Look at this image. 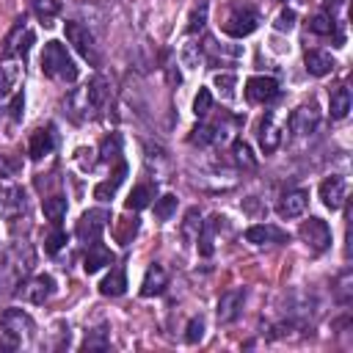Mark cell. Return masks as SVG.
I'll return each instance as SVG.
<instances>
[{
	"mask_svg": "<svg viewBox=\"0 0 353 353\" xmlns=\"http://www.w3.org/2000/svg\"><path fill=\"white\" fill-rule=\"evenodd\" d=\"M245 240L254 243V245H265V243H287L290 234L276 229V226H268V223H256V226H248L245 229Z\"/></svg>",
	"mask_w": 353,
	"mask_h": 353,
	"instance_id": "cell-15",
	"label": "cell"
},
{
	"mask_svg": "<svg viewBox=\"0 0 353 353\" xmlns=\"http://www.w3.org/2000/svg\"><path fill=\"white\" fill-rule=\"evenodd\" d=\"M0 328L6 331L11 347H17V345H22L33 334L36 325H33V317L28 312H22V309H6L0 314Z\"/></svg>",
	"mask_w": 353,
	"mask_h": 353,
	"instance_id": "cell-2",
	"label": "cell"
},
{
	"mask_svg": "<svg viewBox=\"0 0 353 353\" xmlns=\"http://www.w3.org/2000/svg\"><path fill=\"white\" fill-rule=\"evenodd\" d=\"M55 292V279L52 276H47V273H41V276H36L28 287H25V298L30 301V303H36V306H41L44 301H50V295Z\"/></svg>",
	"mask_w": 353,
	"mask_h": 353,
	"instance_id": "cell-17",
	"label": "cell"
},
{
	"mask_svg": "<svg viewBox=\"0 0 353 353\" xmlns=\"http://www.w3.org/2000/svg\"><path fill=\"white\" fill-rule=\"evenodd\" d=\"M345 196H347V182L345 176H328L320 182V199L328 210H339L345 204Z\"/></svg>",
	"mask_w": 353,
	"mask_h": 353,
	"instance_id": "cell-10",
	"label": "cell"
},
{
	"mask_svg": "<svg viewBox=\"0 0 353 353\" xmlns=\"http://www.w3.org/2000/svg\"><path fill=\"white\" fill-rule=\"evenodd\" d=\"M207 11H210V6H207V3H199V6L193 8L190 22H188V33H199V30L204 28V22H207Z\"/></svg>",
	"mask_w": 353,
	"mask_h": 353,
	"instance_id": "cell-37",
	"label": "cell"
},
{
	"mask_svg": "<svg viewBox=\"0 0 353 353\" xmlns=\"http://www.w3.org/2000/svg\"><path fill=\"white\" fill-rule=\"evenodd\" d=\"M55 149V132L52 127H39L30 132V143H28V154L33 160H41L44 154H50Z\"/></svg>",
	"mask_w": 353,
	"mask_h": 353,
	"instance_id": "cell-14",
	"label": "cell"
},
{
	"mask_svg": "<svg viewBox=\"0 0 353 353\" xmlns=\"http://www.w3.org/2000/svg\"><path fill=\"white\" fill-rule=\"evenodd\" d=\"M8 116H11V121L17 124V121H22V110H25V97H22V91H14L11 94V102H8Z\"/></svg>",
	"mask_w": 353,
	"mask_h": 353,
	"instance_id": "cell-39",
	"label": "cell"
},
{
	"mask_svg": "<svg viewBox=\"0 0 353 353\" xmlns=\"http://www.w3.org/2000/svg\"><path fill=\"white\" fill-rule=\"evenodd\" d=\"M232 154H234V163H237V165H245V168H254V165H256V157L251 154V146H248L243 138H237V141L232 143Z\"/></svg>",
	"mask_w": 353,
	"mask_h": 353,
	"instance_id": "cell-29",
	"label": "cell"
},
{
	"mask_svg": "<svg viewBox=\"0 0 353 353\" xmlns=\"http://www.w3.org/2000/svg\"><path fill=\"white\" fill-rule=\"evenodd\" d=\"M350 88H345V85H339V88H334L331 91V119H345L347 116V110H350Z\"/></svg>",
	"mask_w": 353,
	"mask_h": 353,
	"instance_id": "cell-26",
	"label": "cell"
},
{
	"mask_svg": "<svg viewBox=\"0 0 353 353\" xmlns=\"http://www.w3.org/2000/svg\"><path fill=\"white\" fill-rule=\"evenodd\" d=\"M201 336H204V320H201V317H193V320L188 323V328H185V342H188V345H196Z\"/></svg>",
	"mask_w": 353,
	"mask_h": 353,
	"instance_id": "cell-40",
	"label": "cell"
},
{
	"mask_svg": "<svg viewBox=\"0 0 353 353\" xmlns=\"http://www.w3.org/2000/svg\"><path fill=\"white\" fill-rule=\"evenodd\" d=\"M276 97H279V83L273 77H265V74L248 77V83H245V99L248 102L265 105V102H273Z\"/></svg>",
	"mask_w": 353,
	"mask_h": 353,
	"instance_id": "cell-8",
	"label": "cell"
},
{
	"mask_svg": "<svg viewBox=\"0 0 353 353\" xmlns=\"http://www.w3.org/2000/svg\"><path fill=\"white\" fill-rule=\"evenodd\" d=\"M66 245V232H61V229H55L52 234H47L44 237V251L52 256V254H58L61 248Z\"/></svg>",
	"mask_w": 353,
	"mask_h": 353,
	"instance_id": "cell-38",
	"label": "cell"
},
{
	"mask_svg": "<svg viewBox=\"0 0 353 353\" xmlns=\"http://www.w3.org/2000/svg\"><path fill=\"white\" fill-rule=\"evenodd\" d=\"M110 262H113V251H110L108 245H102L99 240L88 243V251H85V256H83L85 273H97L99 268H105V265H110Z\"/></svg>",
	"mask_w": 353,
	"mask_h": 353,
	"instance_id": "cell-16",
	"label": "cell"
},
{
	"mask_svg": "<svg viewBox=\"0 0 353 353\" xmlns=\"http://www.w3.org/2000/svg\"><path fill=\"white\" fill-rule=\"evenodd\" d=\"M3 347H11V342H3V339H0V350H3Z\"/></svg>",
	"mask_w": 353,
	"mask_h": 353,
	"instance_id": "cell-46",
	"label": "cell"
},
{
	"mask_svg": "<svg viewBox=\"0 0 353 353\" xmlns=\"http://www.w3.org/2000/svg\"><path fill=\"white\" fill-rule=\"evenodd\" d=\"M306 204H309V193L301 190V188H292V190H287V193L279 199L276 212H279L281 218H298V215H303Z\"/></svg>",
	"mask_w": 353,
	"mask_h": 353,
	"instance_id": "cell-11",
	"label": "cell"
},
{
	"mask_svg": "<svg viewBox=\"0 0 353 353\" xmlns=\"http://www.w3.org/2000/svg\"><path fill=\"white\" fill-rule=\"evenodd\" d=\"M303 63H306V72L314 74V77H323V74H328L334 69V58L328 52H323V50H309L303 55Z\"/></svg>",
	"mask_w": 353,
	"mask_h": 353,
	"instance_id": "cell-22",
	"label": "cell"
},
{
	"mask_svg": "<svg viewBox=\"0 0 353 353\" xmlns=\"http://www.w3.org/2000/svg\"><path fill=\"white\" fill-rule=\"evenodd\" d=\"M347 281H350V270H345V273L339 276V290H336V298H339L342 303H347V301H350V290H347Z\"/></svg>",
	"mask_w": 353,
	"mask_h": 353,
	"instance_id": "cell-43",
	"label": "cell"
},
{
	"mask_svg": "<svg viewBox=\"0 0 353 353\" xmlns=\"http://www.w3.org/2000/svg\"><path fill=\"white\" fill-rule=\"evenodd\" d=\"M124 176H127V165H124V163H119V168L113 171V176H110V179H105V182H99V185L94 188V199H99V201H110V199L116 196L119 185L124 182Z\"/></svg>",
	"mask_w": 353,
	"mask_h": 353,
	"instance_id": "cell-23",
	"label": "cell"
},
{
	"mask_svg": "<svg viewBox=\"0 0 353 353\" xmlns=\"http://www.w3.org/2000/svg\"><path fill=\"white\" fill-rule=\"evenodd\" d=\"M243 301H245V292L243 290H226L221 298H218V323H234L240 309H243Z\"/></svg>",
	"mask_w": 353,
	"mask_h": 353,
	"instance_id": "cell-12",
	"label": "cell"
},
{
	"mask_svg": "<svg viewBox=\"0 0 353 353\" xmlns=\"http://www.w3.org/2000/svg\"><path fill=\"white\" fill-rule=\"evenodd\" d=\"M127 290V276H124V268H113L102 281H99V292L102 295H110V298H116V295H121Z\"/></svg>",
	"mask_w": 353,
	"mask_h": 353,
	"instance_id": "cell-24",
	"label": "cell"
},
{
	"mask_svg": "<svg viewBox=\"0 0 353 353\" xmlns=\"http://www.w3.org/2000/svg\"><path fill=\"white\" fill-rule=\"evenodd\" d=\"M259 28V14L254 8H234L226 22H223V33L234 36V39H243V36H251L254 30Z\"/></svg>",
	"mask_w": 353,
	"mask_h": 353,
	"instance_id": "cell-4",
	"label": "cell"
},
{
	"mask_svg": "<svg viewBox=\"0 0 353 353\" xmlns=\"http://www.w3.org/2000/svg\"><path fill=\"white\" fill-rule=\"evenodd\" d=\"M317 121H320L317 108H314V105H301V108H295V110L290 113V121H287V124H290L292 135H309V132H314Z\"/></svg>",
	"mask_w": 353,
	"mask_h": 353,
	"instance_id": "cell-9",
	"label": "cell"
},
{
	"mask_svg": "<svg viewBox=\"0 0 353 353\" xmlns=\"http://www.w3.org/2000/svg\"><path fill=\"white\" fill-rule=\"evenodd\" d=\"M165 284H168L165 270H163L160 265H149V270H146V276H143V281H141V295H143V298L160 295V292L165 290Z\"/></svg>",
	"mask_w": 353,
	"mask_h": 353,
	"instance_id": "cell-20",
	"label": "cell"
},
{
	"mask_svg": "<svg viewBox=\"0 0 353 353\" xmlns=\"http://www.w3.org/2000/svg\"><path fill=\"white\" fill-rule=\"evenodd\" d=\"M66 39H69V44L85 58V61H91V63H97L99 61V55H97V44H94V36L88 33V28L85 25H80V22H66Z\"/></svg>",
	"mask_w": 353,
	"mask_h": 353,
	"instance_id": "cell-6",
	"label": "cell"
},
{
	"mask_svg": "<svg viewBox=\"0 0 353 353\" xmlns=\"http://www.w3.org/2000/svg\"><path fill=\"white\" fill-rule=\"evenodd\" d=\"M41 212H44V218L50 223L58 226L63 221V215H66V199L63 196H47V199H41Z\"/></svg>",
	"mask_w": 353,
	"mask_h": 353,
	"instance_id": "cell-25",
	"label": "cell"
},
{
	"mask_svg": "<svg viewBox=\"0 0 353 353\" xmlns=\"http://www.w3.org/2000/svg\"><path fill=\"white\" fill-rule=\"evenodd\" d=\"M121 154V138L119 135H110L102 141V149H99V160L102 163H110V160H119Z\"/></svg>",
	"mask_w": 353,
	"mask_h": 353,
	"instance_id": "cell-33",
	"label": "cell"
},
{
	"mask_svg": "<svg viewBox=\"0 0 353 353\" xmlns=\"http://www.w3.org/2000/svg\"><path fill=\"white\" fill-rule=\"evenodd\" d=\"M108 221H110V212L108 210H88V212L80 215L74 232H77V237L83 243H94V240H99V234L108 226Z\"/></svg>",
	"mask_w": 353,
	"mask_h": 353,
	"instance_id": "cell-7",
	"label": "cell"
},
{
	"mask_svg": "<svg viewBox=\"0 0 353 353\" xmlns=\"http://www.w3.org/2000/svg\"><path fill=\"white\" fill-rule=\"evenodd\" d=\"M259 143H262V152H265V154L276 152L279 143H281V132L276 130V121H273V113H270V110H268L265 119L259 121Z\"/></svg>",
	"mask_w": 353,
	"mask_h": 353,
	"instance_id": "cell-19",
	"label": "cell"
},
{
	"mask_svg": "<svg viewBox=\"0 0 353 353\" xmlns=\"http://www.w3.org/2000/svg\"><path fill=\"white\" fill-rule=\"evenodd\" d=\"M0 196H3V193H0Z\"/></svg>",
	"mask_w": 353,
	"mask_h": 353,
	"instance_id": "cell-47",
	"label": "cell"
},
{
	"mask_svg": "<svg viewBox=\"0 0 353 353\" xmlns=\"http://www.w3.org/2000/svg\"><path fill=\"white\" fill-rule=\"evenodd\" d=\"M212 141H218V132H215L212 124H199V127H193V132H190V143H196V146H207V143H212Z\"/></svg>",
	"mask_w": 353,
	"mask_h": 353,
	"instance_id": "cell-32",
	"label": "cell"
},
{
	"mask_svg": "<svg viewBox=\"0 0 353 353\" xmlns=\"http://www.w3.org/2000/svg\"><path fill=\"white\" fill-rule=\"evenodd\" d=\"M19 77H22L19 63L11 61V58H6L0 63V97H11L17 91V85H19Z\"/></svg>",
	"mask_w": 353,
	"mask_h": 353,
	"instance_id": "cell-21",
	"label": "cell"
},
{
	"mask_svg": "<svg viewBox=\"0 0 353 353\" xmlns=\"http://www.w3.org/2000/svg\"><path fill=\"white\" fill-rule=\"evenodd\" d=\"M292 25H295V11L284 8V11L276 17V30H290Z\"/></svg>",
	"mask_w": 353,
	"mask_h": 353,
	"instance_id": "cell-42",
	"label": "cell"
},
{
	"mask_svg": "<svg viewBox=\"0 0 353 353\" xmlns=\"http://www.w3.org/2000/svg\"><path fill=\"white\" fill-rule=\"evenodd\" d=\"M83 91H85V102H88V110H91V113L102 110L105 102H108V94H110L108 80H105L102 74H94V77L88 80V85H83Z\"/></svg>",
	"mask_w": 353,
	"mask_h": 353,
	"instance_id": "cell-13",
	"label": "cell"
},
{
	"mask_svg": "<svg viewBox=\"0 0 353 353\" xmlns=\"http://www.w3.org/2000/svg\"><path fill=\"white\" fill-rule=\"evenodd\" d=\"M33 41H36V36H33V30L28 28V22H25V19H17V25L11 28V33L6 36L3 55H6V58H25Z\"/></svg>",
	"mask_w": 353,
	"mask_h": 353,
	"instance_id": "cell-3",
	"label": "cell"
},
{
	"mask_svg": "<svg viewBox=\"0 0 353 353\" xmlns=\"http://www.w3.org/2000/svg\"><path fill=\"white\" fill-rule=\"evenodd\" d=\"M149 199H152V188L149 185H135L130 199H127V210H143L149 204Z\"/></svg>",
	"mask_w": 353,
	"mask_h": 353,
	"instance_id": "cell-30",
	"label": "cell"
},
{
	"mask_svg": "<svg viewBox=\"0 0 353 353\" xmlns=\"http://www.w3.org/2000/svg\"><path fill=\"white\" fill-rule=\"evenodd\" d=\"M234 83H237V77L232 72H218L215 74V88L223 94V99H232L234 97Z\"/></svg>",
	"mask_w": 353,
	"mask_h": 353,
	"instance_id": "cell-35",
	"label": "cell"
},
{
	"mask_svg": "<svg viewBox=\"0 0 353 353\" xmlns=\"http://www.w3.org/2000/svg\"><path fill=\"white\" fill-rule=\"evenodd\" d=\"M210 110H212V94H210L207 88H199V94H196V99H193V113H196L199 119H204Z\"/></svg>",
	"mask_w": 353,
	"mask_h": 353,
	"instance_id": "cell-36",
	"label": "cell"
},
{
	"mask_svg": "<svg viewBox=\"0 0 353 353\" xmlns=\"http://www.w3.org/2000/svg\"><path fill=\"white\" fill-rule=\"evenodd\" d=\"M301 240L314 251V254H323L328 245H331V229L323 218H309L301 223Z\"/></svg>",
	"mask_w": 353,
	"mask_h": 353,
	"instance_id": "cell-5",
	"label": "cell"
},
{
	"mask_svg": "<svg viewBox=\"0 0 353 353\" xmlns=\"http://www.w3.org/2000/svg\"><path fill=\"white\" fill-rule=\"evenodd\" d=\"M30 11L39 17V22L52 25V19L61 11V0H30Z\"/></svg>",
	"mask_w": 353,
	"mask_h": 353,
	"instance_id": "cell-27",
	"label": "cell"
},
{
	"mask_svg": "<svg viewBox=\"0 0 353 353\" xmlns=\"http://www.w3.org/2000/svg\"><path fill=\"white\" fill-rule=\"evenodd\" d=\"M17 174V163H8L6 157H0V176H14Z\"/></svg>",
	"mask_w": 353,
	"mask_h": 353,
	"instance_id": "cell-45",
	"label": "cell"
},
{
	"mask_svg": "<svg viewBox=\"0 0 353 353\" xmlns=\"http://www.w3.org/2000/svg\"><path fill=\"white\" fill-rule=\"evenodd\" d=\"M174 212H176V196L165 193V196H160V199L154 201V218H157V221H168Z\"/></svg>",
	"mask_w": 353,
	"mask_h": 353,
	"instance_id": "cell-31",
	"label": "cell"
},
{
	"mask_svg": "<svg viewBox=\"0 0 353 353\" xmlns=\"http://www.w3.org/2000/svg\"><path fill=\"white\" fill-rule=\"evenodd\" d=\"M309 30L317 36H334L336 33V19H331L328 14H314L309 19Z\"/></svg>",
	"mask_w": 353,
	"mask_h": 353,
	"instance_id": "cell-28",
	"label": "cell"
},
{
	"mask_svg": "<svg viewBox=\"0 0 353 353\" xmlns=\"http://www.w3.org/2000/svg\"><path fill=\"white\" fill-rule=\"evenodd\" d=\"M41 72L52 80L61 83H74L77 80V66L72 61V55L66 52V47L61 41H47L41 50Z\"/></svg>",
	"mask_w": 353,
	"mask_h": 353,
	"instance_id": "cell-1",
	"label": "cell"
},
{
	"mask_svg": "<svg viewBox=\"0 0 353 353\" xmlns=\"http://www.w3.org/2000/svg\"><path fill=\"white\" fill-rule=\"evenodd\" d=\"M108 345H110L108 331L105 328H94V331H88V336L83 342V350H108Z\"/></svg>",
	"mask_w": 353,
	"mask_h": 353,
	"instance_id": "cell-34",
	"label": "cell"
},
{
	"mask_svg": "<svg viewBox=\"0 0 353 353\" xmlns=\"http://www.w3.org/2000/svg\"><path fill=\"white\" fill-rule=\"evenodd\" d=\"M221 223H223V218L221 215H212L210 221H204L199 226L196 240H199V254L201 256H212V251H215V232L221 229Z\"/></svg>",
	"mask_w": 353,
	"mask_h": 353,
	"instance_id": "cell-18",
	"label": "cell"
},
{
	"mask_svg": "<svg viewBox=\"0 0 353 353\" xmlns=\"http://www.w3.org/2000/svg\"><path fill=\"white\" fill-rule=\"evenodd\" d=\"M323 6H325V14H328L331 19H336V14L342 11V6H345V0H323Z\"/></svg>",
	"mask_w": 353,
	"mask_h": 353,
	"instance_id": "cell-44",
	"label": "cell"
},
{
	"mask_svg": "<svg viewBox=\"0 0 353 353\" xmlns=\"http://www.w3.org/2000/svg\"><path fill=\"white\" fill-rule=\"evenodd\" d=\"M196 218H199V210H196V207H193V210H188V215H185V226H182V234H185L188 240L199 234V226H201V223H199Z\"/></svg>",
	"mask_w": 353,
	"mask_h": 353,
	"instance_id": "cell-41",
	"label": "cell"
}]
</instances>
